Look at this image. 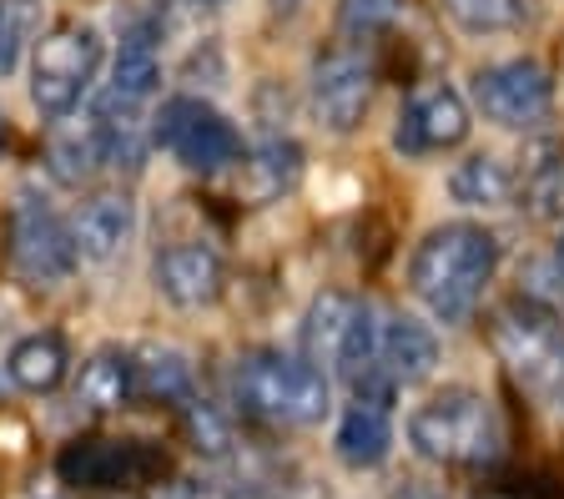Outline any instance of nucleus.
Returning <instances> with one entry per match:
<instances>
[{"instance_id":"nucleus-1","label":"nucleus","mask_w":564,"mask_h":499,"mask_svg":"<svg viewBox=\"0 0 564 499\" xmlns=\"http://www.w3.org/2000/svg\"><path fill=\"white\" fill-rule=\"evenodd\" d=\"M499 273V238L479 223H444L413 248L409 288L444 323H464Z\"/></svg>"},{"instance_id":"nucleus-2","label":"nucleus","mask_w":564,"mask_h":499,"mask_svg":"<svg viewBox=\"0 0 564 499\" xmlns=\"http://www.w3.org/2000/svg\"><path fill=\"white\" fill-rule=\"evenodd\" d=\"M232 393L242 414L268 419V424H317L333 404L328 373L313 358L278 354V348H258V354L237 358Z\"/></svg>"},{"instance_id":"nucleus-3","label":"nucleus","mask_w":564,"mask_h":499,"mask_svg":"<svg viewBox=\"0 0 564 499\" xmlns=\"http://www.w3.org/2000/svg\"><path fill=\"white\" fill-rule=\"evenodd\" d=\"M101 31L82 21H61L35 41L31 56V101L41 117L61 121L86 101L101 72Z\"/></svg>"},{"instance_id":"nucleus-4","label":"nucleus","mask_w":564,"mask_h":499,"mask_svg":"<svg viewBox=\"0 0 564 499\" xmlns=\"http://www.w3.org/2000/svg\"><path fill=\"white\" fill-rule=\"evenodd\" d=\"M152 142L162 147L176 166L202 172V177H217L227 166L247 162L242 131L212 107V101H202V96H166L152 121Z\"/></svg>"},{"instance_id":"nucleus-5","label":"nucleus","mask_w":564,"mask_h":499,"mask_svg":"<svg viewBox=\"0 0 564 499\" xmlns=\"http://www.w3.org/2000/svg\"><path fill=\"white\" fill-rule=\"evenodd\" d=\"M409 444L434 464H489L499 454V419L469 389H448L409 419Z\"/></svg>"},{"instance_id":"nucleus-6","label":"nucleus","mask_w":564,"mask_h":499,"mask_svg":"<svg viewBox=\"0 0 564 499\" xmlns=\"http://www.w3.org/2000/svg\"><path fill=\"white\" fill-rule=\"evenodd\" d=\"M494 354L529 393H554L564 383V323L534 297H514L489 323Z\"/></svg>"},{"instance_id":"nucleus-7","label":"nucleus","mask_w":564,"mask_h":499,"mask_svg":"<svg viewBox=\"0 0 564 499\" xmlns=\"http://www.w3.org/2000/svg\"><path fill=\"white\" fill-rule=\"evenodd\" d=\"M11 268L35 288H56L82 268L76 232L46 197H21L11 207Z\"/></svg>"},{"instance_id":"nucleus-8","label":"nucleus","mask_w":564,"mask_h":499,"mask_svg":"<svg viewBox=\"0 0 564 499\" xmlns=\"http://www.w3.org/2000/svg\"><path fill=\"white\" fill-rule=\"evenodd\" d=\"M474 107L494 127H534L554 107V76L529 56L494 61L474 72Z\"/></svg>"},{"instance_id":"nucleus-9","label":"nucleus","mask_w":564,"mask_h":499,"mask_svg":"<svg viewBox=\"0 0 564 499\" xmlns=\"http://www.w3.org/2000/svg\"><path fill=\"white\" fill-rule=\"evenodd\" d=\"M152 469H156V454L137 440H76L56 454V475L70 489L141 485Z\"/></svg>"},{"instance_id":"nucleus-10","label":"nucleus","mask_w":564,"mask_h":499,"mask_svg":"<svg viewBox=\"0 0 564 499\" xmlns=\"http://www.w3.org/2000/svg\"><path fill=\"white\" fill-rule=\"evenodd\" d=\"M474 117H469V101L454 91V86H429L399 111V127H393V152L403 156H434L448 152L469 137Z\"/></svg>"},{"instance_id":"nucleus-11","label":"nucleus","mask_w":564,"mask_h":499,"mask_svg":"<svg viewBox=\"0 0 564 499\" xmlns=\"http://www.w3.org/2000/svg\"><path fill=\"white\" fill-rule=\"evenodd\" d=\"M156 86H162V51H156L152 31L137 25V31L121 36V51H117V61H111V82L96 96L91 111L96 117H111V121H137L141 107L156 96Z\"/></svg>"},{"instance_id":"nucleus-12","label":"nucleus","mask_w":564,"mask_h":499,"mask_svg":"<svg viewBox=\"0 0 564 499\" xmlns=\"http://www.w3.org/2000/svg\"><path fill=\"white\" fill-rule=\"evenodd\" d=\"M373 66L358 51H328L313 66V111L328 131H352L373 107Z\"/></svg>"},{"instance_id":"nucleus-13","label":"nucleus","mask_w":564,"mask_h":499,"mask_svg":"<svg viewBox=\"0 0 564 499\" xmlns=\"http://www.w3.org/2000/svg\"><path fill=\"white\" fill-rule=\"evenodd\" d=\"M152 283L172 308L197 313L227 293V268L217 258V248H207V242H172V248L156 252Z\"/></svg>"},{"instance_id":"nucleus-14","label":"nucleus","mask_w":564,"mask_h":499,"mask_svg":"<svg viewBox=\"0 0 564 499\" xmlns=\"http://www.w3.org/2000/svg\"><path fill=\"white\" fill-rule=\"evenodd\" d=\"M70 232H76L82 262H111L137 238V203H131V192H121V187L91 192L76 207V217H70Z\"/></svg>"},{"instance_id":"nucleus-15","label":"nucleus","mask_w":564,"mask_h":499,"mask_svg":"<svg viewBox=\"0 0 564 499\" xmlns=\"http://www.w3.org/2000/svg\"><path fill=\"white\" fill-rule=\"evenodd\" d=\"M378 364L393 383H423L438 369V338L429 323L409 313H388L378 328Z\"/></svg>"},{"instance_id":"nucleus-16","label":"nucleus","mask_w":564,"mask_h":499,"mask_svg":"<svg viewBox=\"0 0 564 499\" xmlns=\"http://www.w3.org/2000/svg\"><path fill=\"white\" fill-rule=\"evenodd\" d=\"M46 166L61 187H86V182H96L106 166H111V127H106L101 117H91V121H82V127L51 137Z\"/></svg>"},{"instance_id":"nucleus-17","label":"nucleus","mask_w":564,"mask_h":499,"mask_svg":"<svg viewBox=\"0 0 564 499\" xmlns=\"http://www.w3.org/2000/svg\"><path fill=\"white\" fill-rule=\"evenodd\" d=\"M137 393V358L121 354V348H101L82 364V379H76V404L91 409V414H111Z\"/></svg>"},{"instance_id":"nucleus-18","label":"nucleus","mask_w":564,"mask_h":499,"mask_svg":"<svg viewBox=\"0 0 564 499\" xmlns=\"http://www.w3.org/2000/svg\"><path fill=\"white\" fill-rule=\"evenodd\" d=\"M333 449H338V459L348 464V469H373V464H383L388 449H393V424H388V409L364 404V399H358V404L338 419Z\"/></svg>"},{"instance_id":"nucleus-19","label":"nucleus","mask_w":564,"mask_h":499,"mask_svg":"<svg viewBox=\"0 0 564 499\" xmlns=\"http://www.w3.org/2000/svg\"><path fill=\"white\" fill-rule=\"evenodd\" d=\"M66 369H70V354H66V338H61V333H31V338H21V344L11 348V358H6L11 383L25 393L61 389Z\"/></svg>"},{"instance_id":"nucleus-20","label":"nucleus","mask_w":564,"mask_h":499,"mask_svg":"<svg viewBox=\"0 0 564 499\" xmlns=\"http://www.w3.org/2000/svg\"><path fill=\"white\" fill-rule=\"evenodd\" d=\"M297 177H303V147L293 137H268L247 156V187L258 203H278L282 192L297 187Z\"/></svg>"},{"instance_id":"nucleus-21","label":"nucleus","mask_w":564,"mask_h":499,"mask_svg":"<svg viewBox=\"0 0 564 499\" xmlns=\"http://www.w3.org/2000/svg\"><path fill=\"white\" fill-rule=\"evenodd\" d=\"M448 192H454V203H464V207H509V197H514V172L489 152L464 156V162L448 172Z\"/></svg>"},{"instance_id":"nucleus-22","label":"nucleus","mask_w":564,"mask_h":499,"mask_svg":"<svg viewBox=\"0 0 564 499\" xmlns=\"http://www.w3.org/2000/svg\"><path fill=\"white\" fill-rule=\"evenodd\" d=\"M137 393H147V399H192V364L182 348L172 344H147L137 348Z\"/></svg>"},{"instance_id":"nucleus-23","label":"nucleus","mask_w":564,"mask_h":499,"mask_svg":"<svg viewBox=\"0 0 564 499\" xmlns=\"http://www.w3.org/2000/svg\"><path fill=\"white\" fill-rule=\"evenodd\" d=\"M352 313H358V297L352 293H317L313 297L307 323H303V344H307V358H313V364H323V358L333 364V354H338Z\"/></svg>"},{"instance_id":"nucleus-24","label":"nucleus","mask_w":564,"mask_h":499,"mask_svg":"<svg viewBox=\"0 0 564 499\" xmlns=\"http://www.w3.org/2000/svg\"><path fill=\"white\" fill-rule=\"evenodd\" d=\"M444 11L474 36H494L524 21V0H444Z\"/></svg>"},{"instance_id":"nucleus-25","label":"nucleus","mask_w":564,"mask_h":499,"mask_svg":"<svg viewBox=\"0 0 564 499\" xmlns=\"http://www.w3.org/2000/svg\"><path fill=\"white\" fill-rule=\"evenodd\" d=\"M182 414H187V434H192V449L207 454V459H223L227 449H232V424H227L217 409L207 404V399H182Z\"/></svg>"},{"instance_id":"nucleus-26","label":"nucleus","mask_w":564,"mask_h":499,"mask_svg":"<svg viewBox=\"0 0 564 499\" xmlns=\"http://www.w3.org/2000/svg\"><path fill=\"white\" fill-rule=\"evenodd\" d=\"M399 15H403V0H343L338 31L343 36H383Z\"/></svg>"},{"instance_id":"nucleus-27","label":"nucleus","mask_w":564,"mask_h":499,"mask_svg":"<svg viewBox=\"0 0 564 499\" xmlns=\"http://www.w3.org/2000/svg\"><path fill=\"white\" fill-rule=\"evenodd\" d=\"M21 46H25L21 21H15L11 0H0V82H6V76L21 66Z\"/></svg>"},{"instance_id":"nucleus-28","label":"nucleus","mask_w":564,"mask_h":499,"mask_svg":"<svg viewBox=\"0 0 564 499\" xmlns=\"http://www.w3.org/2000/svg\"><path fill=\"white\" fill-rule=\"evenodd\" d=\"M554 258H560V273H564V232H560V242H554Z\"/></svg>"},{"instance_id":"nucleus-29","label":"nucleus","mask_w":564,"mask_h":499,"mask_svg":"<svg viewBox=\"0 0 564 499\" xmlns=\"http://www.w3.org/2000/svg\"><path fill=\"white\" fill-rule=\"evenodd\" d=\"M0 152H6V111H0Z\"/></svg>"},{"instance_id":"nucleus-30","label":"nucleus","mask_w":564,"mask_h":499,"mask_svg":"<svg viewBox=\"0 0 564 499\" xmlns=\"http://www.w3.org/2000/svg\"><path fill=\"white\" fill-rule=\"evenodd\" d=\"M278 6H297V0H278Z\"/></svg>"},{"instance_id":"nucleus-31","label":"nucleus","mask_w":564,"mask_h":499,"mask_svg":"<svg viewBox=\"0 0 564 499\" xmlns=\"http://www.w3.org/2000/svg\"><path fill=\"white\" fill-rule=\"evenodd\" d=\"M202 6H217V0H202Z\"/></svg>"},{"instance_id":"nucleus-32","label":"nucleus","mask_w":564,"mask_h":499,"mask_svg":"<svg viewBox=\"0 0 564 499\" xmlns=\"http://www.w3.org/2000/svg\"><path fill=\"white\" fill-rule=\"evenodd\" d=\"M11 6H15V0H11Z\"/></svg>"}]
</instances>
